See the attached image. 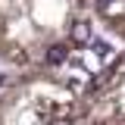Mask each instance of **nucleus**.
Returning a JSON list of instances; mask_svg holds the SVG:
<instances>
[{
	"label": "nucleus",
	"mask_w": 125,
	"mask_h": 125,
	"mask_svg": "<svg viewBox=\"0 0 125 125\" xmlns=\"http://www.w3.org/2000/svg\"><path fill=\"white\" fill-rule=\"evenodd\" d=\"M78 78L60 69H10L0 75V125H88L75 109Z\"/></svg>",
	"instance_id": "2"
},
{
	"label": "nucleus",
	"mask_w": 125,
	"mask_h": 125,
	"mask_svg": "<svg viewBox=\"0 0 125 125\" xmlns=\"http://www.w3.org/2000/svg\"><path fill=\"white\" fill-rule=\"evenodd\" d=\"M75 109L88 125H125V47L75 84Z\"/></svg>",
	"instance_id": "3"
},
{
	"label": "nucleus",
	"mask_w": 125,
	"mask_h": 125,
	"mask_svg": "<svg viewBox=\"0 0 125 125\" xmlns=\"http://www.w3.org/2000/svg\"><path fill=\"white\" fill-rule=\"evenodd\" d=\"M91 31V0H0V62L10 69H62Z\"/></svg>",
	"instance_id": "1"
}]
</instances>
